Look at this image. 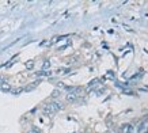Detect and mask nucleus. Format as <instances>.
I'll return each mask as SVG.
<instances>
[{
	"label": "nucleus",
	"mask_w": 148,
	"mask_h": 133,
	"mask_svg": "<svg viewBox=\"0 0 148 133\" xmlns=\"http://www.w3.org/2000/svg\"><path fill=\"white\" fill-rule=\"evenodd\" d=\"M42 111H44V114L45 115H52L54 114L53 110H52V106H50V103H45L44 107H42Z\"/></svg>",
	"instance_id": "1"
},
{
	"label": "nucleus",
	"mask_w": 148,
	"mask_h": 133,
	"mask_svg": "<svg viewBox=\"0 0 148 133\" xmlns=\"http://www.w3.org/2000/svg\"><path fill=\"white\" fill-rule=\"evenodd\" d=\"M50 106H52V110H53V113H57L58 110H61V109L64 107L60 102H50Z\"/></svg>",
	"instance_id": "2"
},
{
	"label": "nucleus",
	"mask_w": 148,
	"mask_h": 133,
	"mask_svg": "<svg viewBox=\"0 0 148 133\" xmlns=\"http://www.w3.org/2000/svg\"><path fill=\"white\" fill-rule=\"evenodd\" d=\"M65 98H67V102H69V103H73V102H75V101L77 99L76 93H68Z\"/></svg>",
	"instance_id": "3"
},
{
	"label": "nucleus",
	"mask_w": 148,
	"mask_h": 133,
	"mask_svg": "<svg viewBox=\"0 0 148 133\" xmlns=\"http://www.w3.org/2000/svg\"><path fill=\"white\" fill-rule=\"evenodd\" d=\"M0 90L3 93H8V91H11V86H10V83L4 82V83H1V86H0Z\"/></svg>",
	"instance_id": "4"
},
{
	"label": "nucleus",
	"mask_w": 148,
	"mask_h": 133,
	"mask_svg": "<svg viewBox=\"0 0 148 133\" xmlns=\"http://www.w3.org/2000/svg\"><path fill=\"white\" fill-rule=\"evenodd\" d=\"M130 132H132V126L129 124H125L121 128V133H130Z\"/></svg>",
	"instance_id": "5"
},
{
	"label": "nucleus",
	"mask_w": 148,
	"mask_h": 133,
	"mask_svg": "<svg viewBox=\"0 0 148 133\" xmlns=\"http://www.w3.org/2000/svg\"><path fill=\"white\" fill-rule=\"evenodd\" d=\"M34 64H36V62H34V60H29V61H26V64H25V65H26L27 69H33V68H34Z\"/></svg>",
	"instance_id": "6"
},
{
	"label": "nucleus",
	"mask_w": 148,
	"mask_h": 133,
	"mask_svg": "<svg viewBox=\"0 0 148 133\" xmlns=\"http://www.w3.org/2000/svg\"><path fill=\"white\" fill-rule=\"evenodd\" d=\"M49 66H50V62L48 61V60H46V61L44 62V65H42V69H44V71H46V69H48Z\"/></svg>",
	"instance_id": "7"
},
{
	"label": "nucleus",
	"mask_w": 148,
	"mask_h": 133,
	"mask_svg": "<svg viewBox=\"0 0 148 133\" xmlns=\"http://www.w3.org/2000/svg\"><path fill=\"white\" fill-rule=\"evenodd\" d=\"M60 97V91L58 90H54L53 93H52V98H58Z\"/></svg>",
	"instance_id": "8"
},
{
	"label": "nucleus",
	"mask_w": 148,
	"mask_h": 133,
	"mask_svg": "<svg viewBox=\"0 0 148 133\" xmlns=\"http://www.w3.org/2000/svg\"><path fill=\"white\" fill-rule=\"evenodd\" d=\"M22 91V88H16V90H14V94H19Z\"/></svg>",
	"instance_id": "9"
}]
</instances>
